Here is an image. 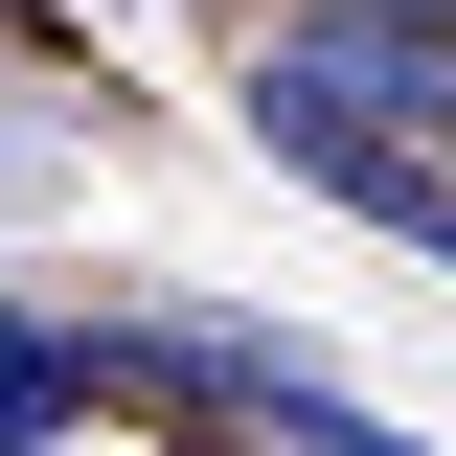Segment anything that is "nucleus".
Listing matches in <instances>:
<instances>
[{
    "label": "nucleus",
    "instance_id": "f257e3e1",
    "mask_svg": "<svg viewBox=\"0 0 456 456\" xmlns=\"http://www.w3.org/2000/svg\"><path fill=\"white\" fill-rule=\"evenodd\" d=\"M251 137H274V183H320L342 228H388V251H434V274H456V183L411 160V137L342 92L320 46H251Z\"/></svg>",
    "mask_w": 456,
    "mask_h": 456
},
{
    "label": "nucleus",
    "instance_id": "f03ea898",
    "mask_svg": "<svg viewBox=\"0 0 456 456\" xmlns=\"http://www.w3.org/2000/svg\"><path fill=\"white\" fill-rule=\"evenodd\" d=\"M297 46L388 114V137H434V114H456V0H342V23H297Z\"/></svg>",
    "mask_w": 456,
    "mask_h": 456
},
{
    "label": "nucleus",
    "instance_id": "7ed1b4c3",
    "mask_svg": "<svg viewBox=\"0 0 456 456\" xmlns=\"http://www.w3.org/2000/svg\"><path fill=\"white\" fill-rule=\"evenodd\" d=\"M92 320H46V297H0V456H46V434H92Z\"/></svg>",
    "mask_w": 456,
    "mask_h": 456
},
{
    "label": "nucleus",
    "instance_id": "20e7f679",
    "mask_svg": "<svg viewBox=\"0 0 456 456\" xmlns=\"http://www.w3.org/2000/svg\"><path fill=\"white\" fill-rule=\"evenodd\" d=\"M297 456H411V434H388V411H365V388H342V411H320V434H297Z\"/></svg>",
    "mask_w": 456,
    "mask_h": 456
},
{
    "label": "nucleus",
    "instance_id": "39448f33",
    "mask_svg": "<svg viewBox=\"0 0 456 456\" xmlns=\"http://www.w3.org/2000/svg\"><path fill=\"white\" fill-rule=\"evenodd\" d=\"M0 160H23V137H0Z\"/></svg>",
    "mask_w": 456,
    "mask_h": 456
}]
</instances>
